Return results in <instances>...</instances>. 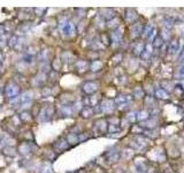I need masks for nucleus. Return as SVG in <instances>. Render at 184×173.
Wrapping results in <instances>:
<instances>
[{
	"instance_id": "nucleus-31",
	"label": "nucleus",
	"mask_w": 184,
	"mask_h": 173,
	"mask_svg": "<svg viewBox=\"0 0 184 173\" xmlns=\"http://www.w3.org/2000/svg\"><path fill=\"white\" fill-rule=\"evenodd\" d=\"M2 59H3V57H2V54H1V53H0V62H1V61H2Z\"/></svg>"
},
{
	"instance_id": "nucleus-21",
	"label": "nucleus",
	"mask_w": 184,
	"mask_h": 173,
	"mask_svg": "<svg viewBox=\"0 0 184 173\" xmlns=\"http://www.w3.org/2000/svg\"><path fill=\"white\" fill-rule=\"evenodd\" d=\"M42 173H52V167H51V165L45 164V165H44V167H43Z\"/></svg>"
},
{
	"instance_id": "nucleus-8",
	"label": "nucleus",
	"mask_w": 184,
	"mask_h": 173,
	"mask_svg": "<svg viewBox=\"0 0 184 173\" xmlns=\"http://www.w3.org/2000/svg\"><path fill=\"white\" fill-rule=\"evenodd\" d=\"M178 47H180V43L177 39H173L169 44V52L170 53H176L178 51Z\"/></svg>"
},
{
	"instance_id": "nucleus-17",
	"label": "nucleus",
	"mask_w": 184,
	"mask_h": 173,
	"mask_svg": "<svg viewBox=\"0 0 184 173\" xmlns=\"http://www.w3.org/2000/svg\"><path fill=\"white\" fill-rule=\"evenodd\" d=\"M147 118H149V113H147V112H145V111L139 112L138 115H137V119H139V120H146Z\"/></svg>"
},
{
	"instance_id": "nucleus-30",
	"label": "nucleus",
	"mask_w": 184,
	"mask_h": 173,
	"mask_svg": "<svg viewBox=\"0 0 184 173\" xmlns=\"http://www.w3.org/2000/svg\"><path fill=\"white\" fill-rule=\"evenodd\" d=\"M180 75H182V76H184V66L180 69Z\"/></svg>"
},
{
	"instance_id": "nucleus-25",
	"label": "nucleus",
	"mask_w": 184,
	"mask_h": 173,
	"mask_svg": "<svg viewBox=\"0 0 184 173\" xmlns=\"http://www.w3.org/2000/svg\"><path fill=\"white\" fill-rule=\"evenodd\" d=\"M132 30L135 31V35L137 36V35H139V33H140L142 28H140V26H139V24H136V26H134V27H132Z\"/></svg>"
},
{
	"instance_id": "nucleus-2",
	"label": "nucleus",
	"mask_w": 184,
	"mask_h": 173,
	"mask_svg": "<svg viewBox=\"0 0 184 173\" xmlns=\"http://www.w3.org/2000/svg\"><path fill=\"white\" fill-rule=\"evenodd\" d=\"M60 29H61L62 33L67 35V36H71L75 33V24L71 21H64L60 24Z\"/></svg>"
},
{
	"instance_id": "nucleus-4",
	"label": "nucleus",
	"mask_w": 184,
	"mask_h": 173,
	"mask_svg": "<svg viewBox=\"0 0 184 173\" xmlns=\"http://www.w3.org/2000/svg\"><path fill=\"white\" fill-rule=\"evenodd\" d=\"M31 102H32V93H31L30 91L24 92V93L20 97V103H21L22 107H26V105H29Z\"/></svg>"
},
{
	"instance_id": "nucleus-7",
	"label": "nucleus",
	"mask_w": 184,
	"mask_h": 173,
	"mask_svg": "<svg viewBox=\"0 0 184 173\" xmlns=\"http://www.w3.org/2000/svg\"><path fill=\"white\" fill-rule=\"evenodd\" d=\"M131 100V96H128V95H121V96H118L115 98V103L116 104H127Z\"/></svg>"
},
{
	"instance_id": "nucleus-1",
	"label": "nucleus",
	"mask_w": 184,
	"mask_h": 173,
	"mask_svg": "<svg viewBox=\"0 0 184 173\" xmlns=\"http://www.w3.org/2000/svg\"><path fill=\"white\" fill-rule=\"evenodd\" d=\"M19 93H20V86H17L15 82L12 81V82L7 83V86L5 88V95L9 100H13V99L20 97Z\"/></svg>"
},
{
	"instance_id": "nucleus-5",
	"label": "nucleus",
	"mask_w": 184,
	"mask_h": 173,
	"mask_svg": "<svg viewBox=\"0 0 184 173\" xmlns=\"http://www.w3.org/2000/svg\"><path fill=\"white\" fill-rule=\"evenodd\" d=\"M97 89H98V84L94 82H86L83 86V90L85 93H93L94 91H97Z\"/></svg>"
},
{
	"instance_id": "nucleus-27",
	"label": "nucleus",
	"mask_w": 184,
	"mask_h": 173,
	"mask_svg": "<svg viewBox=\"0 0 184 173\" xmlns=\"http://www.w3.org/2000/svg\"><path fill=\"white\" fill-rule=\"evenodd\" d=\"M155 37H156V30L153 29V30L151 31V33L149 35V39H150V40H152V39H155Z\"/></svg>"
},
{
	"instance_id": "nucleus-22",
	"label": "nucleus",
	"mask_w": 184,
	"mask_h": 173,
	"mask_svg": "<svg viewBox=\"0 0 184 173\" xmlns=\"http://www.w3.org/2000/svg\"><path fill=\"white\" fill-rule=\"evenodd\" d=\"M17 37L16 36H13L12 38H10V40H9V46H16V44H17Z\"/></svg>"
},
{
	"instance_id": "nucleus-6",
	"label": "nucleus",
	"mask_w": 184,
	"mask_h": 173,
	"mask_svg": "<svg viewBox=\"0 0 184 173\" xmlns=\"http://www.w3.org/2000/svg\"><path fill=\"white\" fill-rule=\"evenodd\" d=\"M112 110H113V100L105 99L101 103V111H104V112H111Z\"/></svg>"
},
{
	"instance_id": "nucleus-32",
	"label": "nucleus",
	"mask_w": 184,
	"mask_h": 173,
	"mask_svg": "<svg viewBox=\"0 0 184 173\" xmlns=\"http://www.w3.org/2000/svg\"><path fill=\"white\" fill-rule=\"evenodd\" d=\"M1 137H2V134H1V133H0V139H1Z\"/></svg>"
},
{
	"instance_id": "nucleus-10",
	"label": "nucleus",
	"mask_w": 184,
	"mask_h": 173,
	"mask_svg": "<svg viewBox=\"0 0 184 173\" xmlns=\"http://www.w3.org/2000/svg\"><path fill=\"white\" fill-rule=\"evenodd\" d=\"M112 39L116 43H119L121 39H122V32L120 30H115L113 33H112Z\"/></svg>"
},
{
	"instance_id": "nucleus-9",
	"label": "nucleus",
	"mask_w": 184,
	"mask_h": 173,
	"mask_svg": "<svg viewBox=\"0 0 184 173\" xmlns=\"http://www.w3.org/2000/svg\"><path fill=\"white\" fill-rule=\"evenodd\" d=\"M155 96H156L158 98H160V99H167V98H168V93H167V91L163 90V89H158V90L155 91Z\"/></svg>"
},
{
	"instance_id": "nucleus-29",
	"label": "nucleus",
	"mask_w": 184,
	"mask_h": 173,
	"mask_svg": "<svg viewBox=\"0 0 184 173\" xmlns=\"http://www.w3.org/2000/svg\"><path fill=\"white\" fill-rule=\"evenodd\" d=\"M5 32V27L3 26H0V35H2Z\"/></svg>"
},
{
	"instance_id": "nucleus-15",
	"label": "nucleus",
	"mask_w": 184,
	"mask_h": 173,
	"mask_svg": "<svg viewBox=\"0 0 184 173\" xmlns=\"http://www.w3.org/2000/svg\"><path fill=\"white\" fill-rule=\"evenodd\" d=\"M67 142L71 144L76 143V142H77V136H76V134H69L68 137H67Z\"/></svg>"
},
{
	"instance_id": "nucleus-12",
	"label": "nucleus",
	"mask_w": 184,
	"mask_h": 173,
	"mask_svg": "<svg viewBox=\"0 0 184 173\" xmlns=\"http://www.w3.org/2000/svg\"><path fill=\"white\" fill-rule=\"evenodd\" d=\"M151 53H152V51H151V49H150V46L147 45V46H146V49H145V50L143 51V53H142L140 56H142V58H143V59H145V60H147V59H149V57L151 56Z\"/></svg>"
},
{
	"instance_id": "nucleus-18",
	"label": "nucleus",
	"mask_w": 184,
	"mask_h": 173,
	"mask_svg": "<svg viewBox=\"0 0 184 173\" xmlns=\"http://www.w3.org/2000/svg\"><path fill=\"white\" fill-rule=\"evenodd\" d=\"M101 66H102V63H101L100 61H94V62L92 63L91 68H92V70H99V69L101 68Z\"/></svg>"
},
{
	"instance_id": "nucleus-26",
	"label": "nucleus",
	"mask_w": 184,
	"mask_h": 173,
	"mask_svg": "<svg viewBox=\"0 0 184 173\" xmlns=\"http://www.w3.org/2000/svg\"><path fill=\"white\" fill-rule=\"evenodd\" d=\"M144 95V92H143V90L140 89V88H137L136 90H135V96L136 97H140V96H143Z\"/></svg>"
},
{
	"instance_id": "nucleus-11",
	"label": "nucleus",
	"mask_w": 184,
	"mask_h": 173,
	"mask_svg": "<svg viewBox=\"0 0 184 173\" xmlns=\"http://www.w3.org/2000/svg\"><path fill=\"white\" fill-rule=\"evenodd\" d=\"M19 151L21 152V153H28L29 151H30V148H29V145H28V143H23L21 144L20 146H19Z\"/></svg>"
},
{
	"instance_id": "nucleus-19",
	"label": "nucleus",
	"mask_w": 184,
	"mask_h": 173,
	"mask_svg": "<svg viewBox=\"0 0 184 173\" xmlns=\"http://www.w3.org/2000/svg\"><path fill=\"white\" fill-rule=\"evenodd\" d=\"M62 113L64 115H71L73 111H71L70 106H63V107H62Z\"/></svg>"
},
{
	"instance_id": "nucleus-14",
	"label": "nucleus",
	"mask_w": 184,
	"mask_h": 173,
	"mask_svg": "<svg viewBox=\"0 0 184 173\" xmlns=\"http://www.w3.org/2000/svg\"><path fill=\"white\" fill-rule=\"evenodd\" d=\"M92 109L91 107H84L83 109V111H82V115L84 116V118H89V116H91L92 115Z\"/></svg>"
},
{
	"instance_id": "nucleus-24",
	"label": "nucleus",
	"mask_w": 184,
	"mask_h": 173,
	"mask_svg": "<svg viewBox=\"0 0 184 173\" xmlns=\"http://www.w3.org/2000/svg\"><path fill=\"white\" fill-rule=\"evenodd\" d=\"M153 29L154 28L151 26V24H147V26H146V28H145V30H144V35H146V36L149 37V35L151 33V31H152Z\"/></svg>"
},
{
	"instance_id": "nucleus-28",
	"label": "nucleus",
	"mask_w": 184,
	"mask_h": 173,
	"mask_svg": "<svg viewBox=\"0 0 184 173\" xmlns=\"http://www.w3.org/2000/svg\"><path fill=\"white\" fill-rule=\"evenodd\" d=\"M135 115H136V113H134V112H132V113H129V114H128V119L134 122V121L137 119V116H135Z\"/></svg>"
},
{
	"instance_id": "nucleus-13",
	"label": "nucleus",
	"mask_w": 184,
	"mask_h": 173,
	"mask_svg": "<svg viewBox=\"0 0 184 173\" xmlns=\"http://www.w3.org/2000/svg\"><path fill=\"white\" fill-rule=\"evenodd\" d=\"M162 44H163V38H162L161 36H156L155 39H154L153 46L154 47H160Z\"/></svg>"
},
{
	"instance_id": "nucleus-20",
	"label": "nucleus",
	"mask_w": 184,
	"mask_h": 173,
	"mask_svg": "<svg viewBox=\"0 0 184 173\" xmlns=\"http://www.w3.org/2000/svg\"><path fill=\"white\" fill-rule=\"evenodd\" d=\"M67 143H68L67 141H59L58 143L55 144V146L59 148V149H64V148H67V145H68Z\"/></svg>"
},
{
	"instance_id": "nucleus-16",
	"label": "nucleus",
	"mask_w": 184,
	"mask_h": 173,
	"mask_svg": "<svg viewBox=\"0 0 184 173\" xmlns=\"http://www.w3.org/2000/svg\"><path fill=\"white\" fill-rule=\"evenodd\" d=\"M104 12L106 13V14L104 15V16H105V19L111 20V19H113V17H114V10H112V9H105Z\"/></svg>"
},
{
	"instance_id": "nucleus-23",
	"label": "nucleus",
	"mask_w": 184,
	"mask_h": 173,
	"mask_svg": "<svg viewBox=\"0 0 184 173\" xmlns=\"http://www.w3.org/2000/svg\"><path fill=\"white\" fill-rule=\"evenodd\" d=\"M20 118H21V120L27 121V120H29V119H30V114H29L28 112H22L21 115H20Z\"/></svg>"
},
{
	"instance_id": "nucleus-3",
	"label": "nucleus",
	"mask_w": 184,
	"mask_h": 173,
	"mask_svg": "<svg viewBox=\"0 0 184 173\" xmlns=\"http://www.w3.org/2000/svg\"><path fill=\"white\" fill-rule=\"evenodd\" d=\"M52 115H53V107H51V106H45V107H43V109L40 110V112H39V120H40L42 122H46V121L51 120Z\"/></svg>"
}]
</instances>
